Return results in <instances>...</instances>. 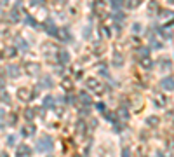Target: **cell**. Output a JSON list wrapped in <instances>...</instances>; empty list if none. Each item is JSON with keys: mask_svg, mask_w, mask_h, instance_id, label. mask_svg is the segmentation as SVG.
Masks as SVG:
<instances>
[{"mask_svg": "<svg viewBox=\"0 0 174 157\" xmlns=\"http://www.w3.org/2000/svg\"><path fill=\"white\" fill-rule=\"evenodd\" d=\"M37 150H39V152H51V150H52V138L42 136V138L39 140Z\"/></svg>", "mask_w": 174, "mask_h": 157, "instance_id": "cell-1", "label": "cell"}, {"mask_svg": "<svg viewBox=\"0 0 174 157\" xmlns=\"http://www.w3.org/2000/svg\"><path fill=\"white\" fill-rule=\"evenodd\" d=\"M18 98L21 101H30V99L33 98V93L30 91V89H26V87H19L18 89Z\"/></svg>", "mask_w": 174, "mask_h": 157, "instance_id": "cell-2", "label": "cell"}, {"mask_svg": "<svg viewBox=\"0 0 174 157\" xmlns=\"http://www.w3.org/2000/svg\"><path fill=\"white\" fill-rule=\"evenodd\" d=\"M44 28H45V32L49 33V35H52V37H56V33H58V28H56V24H54V21L52 19H47L44 23Z\"/></svg>", "mask_w": 174, "mask_h": 157, "instance_id": "cell-3", "label": "cell"}, {"mask_svg": "<svg viewBox=\"0 0 174 157\" xmlns=\"http://www.w3.org/2000/svg\"><path fill=\"white\" fill-rule=\"evenodd\" d=\"M30 154H32V150H30L28 145H18V148H16V157H28Z\"/></svg>", "mask_w": 174, "mask_h": 157, "instance_id": "cell-4", "label": "cell"}, {"mask_svg": "<svg viewBox=\"0 0 174 157\" xmlns=\"http://www.w3.org/2000/svg\"><path fill=\"white\" fill-rule=\"evenodd\" d=\"M160 87L164 89V91H173L174 89V84H173V77L169 75V77H165L162 82H160Z\"/></svg>", "mask_w": 174, "mask_h": 157, "instance_id": "cell-5", "label": "cell"}, {"mask_svg": "<svg viewBox=\"0 0 174 157\" xmlns=\"http://www.w3.org/2000/svg\"><path fill=\"white\" fill-rule=\"evenodd\" d=\"M40 70V66L37 63H28L26 65V72H28V75H37Z\"/></svg>", "mask_w": 174, "mask_h": 157, "instance_id": "cell-6", "label": "cell"}, {"mask_svg": "<svg viewBox=\"0 0 174 157\" xmlns=\"http://www.w3.org/2000/svg\"><path fill=\"white\" fill-rule=\"evenodd\" d=\"M160 32H162V37L164 39H171L173 37V23H169V26H164Z\"/></svg>", "mask_w": 174, "mask_h": 157, "instance_id": "cell-7", "label": "cell"}, {"mask_svg": "<svg viewBox=\"0 0 174 157\" xmlns=\"http://www.w3.org/2000/svg\"><path fill=\"white\" fill-rule=\"evenodd\" d=\"M19 66H16V65H9L7 66V73L11 75V77H19Z\"/></svg>", "mask_w": 174, "mask_h": 157, "instance_id": "cell-8", "label": "cell"}, {"mask_svg": "<svg viewBox=\"0 0 174 157\" xmlns=\"http://www.w3.org/2000/svg\"><path fill=\"white\" fill-rule=\"evenodd\" d=\"M58 56H59V63H63V65L70 63V53L68 51H59Z\"/></svg>", "mask_w": 174, "mask_h": 157, "instance_id": "cell-9", "label": "cell"}, {"mask_svg": "<svg viewBox=\"0 0 174 157\" xmlns=\"http://www.w3.org/2000/svg\"><path fill=\"white\" fill-rule=\"evenodd\" d=\"M85 86L89 87V89H99V82H97V78H87L85 80Z\"/></svg>", "mask_w": 174, "mask_h": 157, "instance_id": "cell-10", "label": "cell"}, {"mask_svg": "<svg viewBox=\"0 0 174 157\" xmlns=\"http://www.w3.org/2000/svg\"><path fill=\"white\" fill-rule=\"evenodd\" d=\"M56 37H58V39H61V40H70V35H68V30H66V28H61V30H58Z\"/></svg>", "mask_w": 174, "mask_h": 157, "instance_id": "cell-11", "label": "cell"}, {"mask_svg": "<svg viewBox=\"0 0 174 157\" xmlns=\"http://www.w3.org/2000/svg\"><path fill=\"white\" fill-rule=\"evenodd\" d=\"M16 53H18L16 47H7V49L2 53V56H4V58H12V56H16Z\"/></svg>", "mask_w": 174, "mask_h": 157, "instance_id": "cell-12", "label": "cell"}, {"mask_svg": "<svg viewBox=\"0 0 174 157\" xmlns=\"http://www.w3.org/2000/svg\"><path fill=\"white\" fill-rule=\"evenodd\" d=\"M139 65H141L143 68H152V66H153V61H152L150 58H143L141 61H139Z\"/></svg>", "mask_w": 174, "mask_h": 157, "instance_id": "cell-13", "label": "cell"}, {"mask_svg": "<svg viewBox=\"0 0 174 157\" xmlns=\"http://www.w3.org/2000/svg\"><path fill=\"white\" fill-rule=\"evenodd\" d=\"M80 99L84 101V105H91L92 101H91V96L87 94V93H80Z\"/></svg>", "mask_w": 174, "mask_h": 157, "instance_id": "cell-14", "label": "cell"}, {"mask_svg": "<svg viewBox=\"0 0 174 157\" xmlns=\"http://www.w3.org/2000/svg\"><path fill=\"white\" fill-rule=\"evenodd\" d=\"M18 11H19V7H18V9H12V12H11V19L14 21V23L19 21V12H18Z\"/></svg>", "mask_w": 174, "mask_h": 157, "instance_id": "cell-15", "label": "cell"}, {"mask_svg": "<svg viewBox=\"0 0 174 157\" xmlns=\"http://www.w3.org/2000/svg\"><path fill=\"white\" fill-rule=\"evenodd\" d=\"M42 86H47V87H51L52 86V80L49 75H45V77H42Z\"/></svg>", "mask_w": 174, "mask_h": 157, "instance_id": "cell-16", "label": "cell"}, {"mask_svg": "<svg viewBox=\"0 0 174 157\" xmlns=\"http://www.w3.org/2000/svg\"><path fill=\"white\" fill-rule=\"evenodd\" d=\"M52 101H54V99H52V96H45V98H44V107H45V108L52 107Z\"/></svg>", "mask_w": 174, "mask_h": 157, "instance_id": "cell-17", "label": "cell"}, {"mask_svg": "<svg viewBox=\"0 0 174 157\" xmlns=\"http://www.w3.org/2000/svg\"><path fill=\"white\" fill-rule=\"evenodd\" d=\"M118 115H120V119H122V120H127V119H129V112H127L125 108H120Z\"/></svg>", "mask_w": 174, "mask_h": 157, "instance_id": "cell-18", "label": "cell"}, {"mask_svg": "<svg viewBox=\"0 0 174 157\" xmlns=\"http://www.w3.org/2000/svg\"><path fill=\"white\" fill-rule=\"evenodd\" d=\"M33 131H35V127H33V126L30 124V126H28V127H26V129L23 131V135H24V136H32V135H33Z\"/></svg>", "mask_w": 174, "mask_h": 157, "instance_id": "cell-19", "label": "cell"}, {"mask_svg": "<svg viewBox=\"0 0 174 157\" xmlns=\"http://www.w3.org/2000/svg\"><path fill=\"white\" fill-rule=\"evenodd\" d=\"M112 5H113V9H120L122 5H124V0H112Z\"/></svg>", "mask_w": 174, "mask_h": 157, "instance_id": "cell-20", "label": "cell"}, {"mask_svg": "<svg viewBox=\"0 0 174 157\" xmlns=\"http://www.w3.org/2000/svg\"><path fill=\"white\" fill-rule=\"evenodd\" d=\"M24 23H26V24H30V26H37V21L33 19L32 16H26V18H24Z\"/></svg>", "mask_w": 174, "mask_h": 157, "instance_id": "cell-21", "label": "cell"}, {"mask_svg": "<svg viewBox=\"0 0 174 157\" xmlns=\"http://www.w3.org/2000/svg\"><path fill=\"white\" fill-rule=\"evenodd\" d=\"M16 40H18V44H19V45H21V49H23V51H28V44H26L24 40L21 39V37H18V39H16Z\"/></svg>", "mask_w": 174, "mask_h": 157, "instance_id": "cell-22", "label": "cell"}, {"mask_svg": "<svg viewBox=\"0 0 174 157\" xmlns=\"http://www.w3.org/2000/svg\"><path fill=\"white\" fill-rule=\"evenodd\" d=\"M148 11H150V12H157V11H158V4H157V2H150Z\"/></svg>", "mask_w": 174, "mask_h": 157, "instance_id": "cell-23", "label": "cell"}, {"mask_svg": "<svg viewBox=\"0 0 174 157\" xmlns=\"http://www.w3.org/2000/svg\"><path fill=\"white\" fill-rule=\"evenodd\" d=\"M9 33V26L7 24H0V35H7Z\"/></svg>", "mask_w": 174, "mask_h": 157, "instance_id": "cell-24", "label": "cell"}, {"mask_svg": "<svg viewBox=\"0 0 174 157\" xmlns=\"http://www.w3.org/2000/svg\"><path fill=\"white\" fill-rule=\"evenodd\" d=\"M96 11H99V14H105V11H106V9H105V4H103V2H99V4H97Z\"/></svg>", "mask_w": 174, "mask_h": 157, "instance_id": "cell-25", "label": "cell"}, {"mask_svg": "<svg viewBox=\"0 0 174 157\" xmlns=\"http://www.w3.org/2000/svg\"><path fill=\"white\" fill-rule=\"evenodd\" d=\"M63 87H64V89H72V80L64 78V80H63Z\"/></svg>", "mask_w": 174, "mask_h": 157, "instance_id": "cell-26", "label": "cell"}, {"mask_svg": "<svg viewBox=\"0 0 174 157\" xmlns=\"http://www.w3.org/2000/svg\"><path fill=\"white\" fill-rule=\"evenodd\" d=\"M146 122H148L150 126H157V124H158V119H157V117H150Z\"/></svg>", "mask_w": 174, "mask_h": 157, "instance_id": "cell-27", "label": "cell"}, {"mask_svg": "<svg viewBox=\"0 0 174 157\" xmlns=\"http://www.w3.org/2000/svg\"><path fill=\"white\" fill-rule=\"evenodd\" d=\"M137 54H141L143 58H146L148 56V49H137Z\"/></svg>", "mask_w": 174, "mask_h": 157, "instance_id": "cell-28", "label": "cell"}, {"mask_svg": "<svg viewBox=\"0 0 174 157\" xmlns=\"http://www.w3.org/2000/svg\"><path fill=\"white\" fill-rule=\"evenodd\" d=\"M24 115H26V120H32V119H33V112H32V110H26Z\"/></svg>", "mask_w": 174, "mask_h": 157, "instance_id": "cell-29", "label": "cell"}, {"mask_svg": "<svg viewBox=\"0 0 174 157\" xmlns=\"http://www.w3.org/2000/svg\"><path fill=\"white\" fill-rule=\"evenodd\" d=\"M139 2H141V0H129V7H132V9H134V7H137V4H139Z\"/></svg>", "mask_w": 174, "mask_h": 157, "instance_id": "cell-30", "label": "cell"}, {"mask_svg": "<svg viewBox=\"0 0 174 157\" xmlns=\"http://www.w3.org/2000/svg\"><path fill=\"white\" fill-rule=\"evenodd\" d=\"M106 119H108V120H112V122H115L117 115H115V114H106Z\"/></svg>", "mask_w": 174, "mask_h": 157, "instance_id": "cell-31", "label": "cell"}, {"mask_svg": "<svg viewBox=\"0 0 174 157\" xmlns=\"http://www.w3.org/2000/svg\"><path fill=\"white\" fill-rule=\"evenodd\" d=\"M32 5H44V0H32Z\"/></svg>", "mask_w": 174, "mask_h": 157, "instance_id": "cell-32", "label": "cell"}, {"mask_svg": "<svg viewBox=\"0 0 174 157\" xmlns=\"http://www.w3.org/2000/svg\"><path fill=\"white\" fill-rule=\"evenodd\" d=\"M96 108L99 112H103V110H105V105H103V103H96Z\"/></svg>", "mask_w": 174, "mask_h": 157, "instance_id": "cell-33", "label": "cell"}, {"mask_svg": "<svg viewBox=\"0 0 174 157\" xmlns=\"http://www.w3.org/2000/svg\"><path fill=\"white\" fill-rule=\"evenodd\" d=\"M122 157H131V152H129V150H127V148H125V150H124V152H122Z\"/></svg>", "mask_w": 174, "mask_h": 157, "instance_id": "cell-34", "label": "cell"}, {"mask_svg": "<svg viewBox=\"0 0 174 157\" xmlns=\"http://www.w3.org/2000/svg\"><path fill=\"white\" fill-rule=\"evenodd\" d=\"M4 115H5V110H2V108H0V117H4Z\"/></svg>", "mask_w": 174, "mask_h": 157, "instance_id": "cell-35", "label": "cell"}, {"mask_svg": "<svg viewBox=\"0 0 174 157\" xmlns=\"http://www.w3.org/2000/svg\"><path fill=\"white\" fill-rule=\"evenodd\" d=\"M0 156H2V157H7V154H5V152H2V154H0Z\"/></svg>", "mask_w": 174, "mask_h": 157, "instance_id": "cell-36", "label": "cell"}]
</instances>
